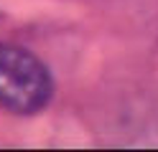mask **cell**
I'll use <instances>...</instances> for the list:
<instances>
[{"instance_id":"obj_1","label":"cell","mask_w":158,"mask_h":152,"mask_svg":"<svg viewBox=\"0 0 158 152\" xmlns=\"http://www.w3.org/2000/svg\"><path fill=\"white\" fill-rule=\"evenodd\" d=\"M54 96V76L31 51L0 41V109L18 117L38 114Z\"/></svg>"}]
</instances>
